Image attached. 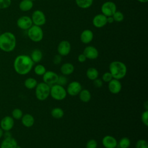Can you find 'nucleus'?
Segmentation results:
<instances>
[{
    "label": "nucleus",
    "instance_id": "3",
    "mask_svg": "<svg viewBox=\"0 0 148 148\" xmlns=\"http://www.w3.org/2000/svg\"><path fill=\"white\" fill-rule=\"evenodd\" d=\"M109 72L113 79L120 80L127 75V68L126 65L120 61H113L109 65Z\"/></svg>",
    "mask_w": 148,
    "mask_h": 148
},
{
    "label": "nucleus",
    "instance_id": "31",
    "mask_svg": "<svg viewBox=\"0 0 148 148\" xmlns=\"http://www.w3.org/2000/svg\"><path fill=\"white\" fill-rule=\"evenodd\" d=\"M23 116V111L19 108H15L12 112V117L14 120H21Z\"/></svg>",
    "mask_w": 148,
    "mask_h": 148
},
{
    "label": "nucleus",
    "instance_id": "26",
    "mask_svg": "<svg viewBox=\"0 0 148 148\" xmlns=\"http://www.w3.org/2000/svg\"><path fill=\"white\" fill-rule=\"evenodd\" d=\"M51 116L56 119H60L64 116V112L63 109L59 107H56L51 110Z\"/></svg>",
    "mask_w": 148,
    "mask_h": 148
},
{
    "label": "nucleus",
    "instance_id": "36",
    "mask_svg": "<svg viewBox=\"0 0 148 148\" xmlns=\"http://www.w3.org/2000/svg\"><path fill=\"white\" fill-rule=\"evenodd\" d=\"M12 4V0H0V9L8 8Z\"/></svg>",
    "mask_w": 148,
    "mask_h": 148
},
{
    "label": "nucleus",
    "instance_id": "8",
    "mask_svg": "<svg viewBox=\"0 0 148 148\" xmlns=\"http://www.w3.org/2000/svg\"><path fill=\"white\" fill-rule=\"evenodd\" d=\"M101 10L102 14L105 16H112L117 10V6L115 3L113 2L106 1L102 5Z\"/></svg>",
    "mask_w": 148,
    "mask_h": 148
},
{
    "label": "nucleus",
    "instance_id": "28",
    "mask_svg": "<svg viewBox=\"0 0 148 148\" xmlns=\"http://www.w3.org/2000/svg\"><path fill=\"white\" fill-rule=\"evenodd\" d=\"M76 5L81 9H87L91 6L93 0H75Z\"/></svg>",
    "mask_w": 148,
    "mask_h": 148
},
{
    "label": "nucleus",
    "instance_id": "35",
    "mask_svg": "<svg viewBox=\"0 0 148 148\" xmlns=\"http://www.w3.org/2000/svg\"><path fill=\"white\" fill-rule=\"evenodd\" d=\"M141 121L142 123L146 126H148V110H145L141 114Z\"/></svg>",
    "mask_w": 148,
    "mask_h": 148
},
{
    "label": "nucleus",
    "instance_id": "2",
    "mask_svg": "<svg viewBox=\"0 0 148 148\" xmlns=\"http://www.w3.org/2000/svg\"><path fill=\"white\" fill-rule=\"evenodd\" d=\"M17 44L16 36L11 32H4L0 35V50L6 53L13 51Z\"/></svg>",
    "mask_w": 148,
    "mask_h": 148
},
{
    "label": "nucleus",
    "instance_id": "4",
    "mask_svg": "<svg viewBox=\"0 0 148 148\" xmlns=\"http://www.w3.org/2000/svg\"><path fill=\"white\" fill-rule=\"evenodd\" d=\"M50 86L46 83L40 82L37 84L35 88V97L39 101H43L50 96Z\"/></svg>",
    "mask_w": 148,
    "mask_h": 148
},
{
    "label": "nucleus",
    "instance_id": "1",
    "mask_svg": "<svg viewBox=\"0 0 148 148\" xmlns=\"http://www.w3.org/2000/svg\"><path fill=\"white\" fill-rule=\"evenodd\" d=\"M34 62L29 56L26 54L18 55L14 60L13 68L18 75H25L29 73L34 66Z\"/></svg>",
    "mask_w": 148,
    "mask_h": 148
},
{
    "label": "nucleus",
    "instance_id": "30",
    "mask_svg": "<svg viewBox=\"0 0 148 148\" xmlns=\"http://www.w3.org/2000/svg\"><path fill=\"white\" fill-rule=\"evenodd\" d=\"M34 73L38 76H43L46 71L45 66L42 64H37L34 68Z\"/></svg>",
    "mask_w": 148,
    "mask_h": 148
},
{
    "label": "nucleus",
    "instance_id": "27",
    "mask_svg": "<svg viewBox=\"0 0 148 148\" xmlns=\"http://www.w3.org/2000/svg\"><path fill=\"white\" fill-rule=\"evenodd\" d=\"M38 84L37 80L34 77H28L27 78L24 82V86L25 88L29 90H32L35 88Z\"/></svg>",
    "mask_w": 148,
    "mask_h": 148
},
{
    "label": "nucleus",
    "instance_id": "14",
    "mask_svg": "<svg viewBox=\"0 0 148 148\" xmlns=\"http://www.w3.org/2000/svg\"><path fill=\"white\" fill-rule=\"evenodd\" d=\"M83 53L85 55L87 59L89 60H95L99 56L98 50L93 46H86L84 48Z\"/></svg>",
    "mask_w": 148,
    "mask_h": 148
},
{
    "label": "nucleus",
    "instance_id": "10",
    "mask_svg": "<svg viewBox=\"0 0 148 148\" xmlns=\"http://www.w3.org/2000/svg\"><path fill=\"white\" fill-rule=\"evenodd\" d=\"M58 75L52 71H46L42 76L43 82L50 86L57 83Z\"/></svg>",
    "mask_w": 148,
    "mask_h": 148
},
{
    "label": "nucleus",
    "instance_id": "29",
    "mask_svg": "<svg viewBox=\"0 0 148 148\" xmlns=\"http://www.w3.org/2000/svg\"><path fill=\"white\" fill-rule=\"evenodd\" d=\"M131 145V140L127 137H123L117 142V147L119 148H128Z\"/></svg>",
    "mask_w": 148,
    "mask_h": 148
},
{
    "label": "nucleus",
    "instance_id": "46",
    "mask_svg": "<svg viewBox=\"0 0 148 148\" xmlns=\"http://www.w3.org/2000/svg\"><path fill=\"white\" fill-rule=\"evenodd\" d=\"M31 1H32V2H34V1H36V0H31Z\"/></svg>",
    "mask_w": 148,
    "mask_h": 148
},
{
    "label": "nucleus",
    "instance_id": "17",
    "mask_svg": "<svg viewBox=\"0 0 148 148\" xmlns=\"http://www.w3.org/2000/svg\"><path fill=\"white\" fill-rule=\"evenodd\" d=\"M107 23V17L103 14H98L92 18V24L96 28H102Z\"/></svg>",
    "mask_w": 148,
    "mask_h": 148
},
{
    "label": "nucleus",
    "instance_id": "39",
    "mask_svg": "<svg viewBox=\"0 0 148 148\" xmlns=\"http://www.w3.org/2000/svg\"><path fill=\"white\" fill-rule=\"evenodd\" d=\"M62 61V56H60V54H57L56 55L54 58H53V63L56 65H58Z\"/></svg>",
    "mask_w": 148,
    "mask_h": 148
},
{
    "label": "nucleus",
    "instance_id": "19",
    "mask_svg": "<svg viewBox=\"0 0 148 148\" xmlns=\"http://www.w3.org/2000/svg\"><path fill=\"white\" fill-rule=\"evenodd\" d=\"M94 38L93 32L88 29L83 30L80 36V41L84 44H88L90 43Z\"/></svg>",
    "mask_w": 148,
    "mask_h": 148
},
{
    "label": "nucleus",
    "instance_id": "47",
    "mask_svg": "<svg viewBox=\"0 0 148 148\" xmlns=\"http://www.w3.org/2000/svg\"><path fill=\"white\" fill-rule=\"evenodd\" d=\"M1 30H0V35H1Z\"/></svg>",
    "mask_w": 148,
    "mask_h": 148
},
{
    "label": "nucleus",
    "instance_id": "7",
    "mask_svg": "<svg viewBox=\"0 0 148 148\" xmlns=\"http://www.w3.org/2000/svg\"><path fill=\"white\" fill-rule=\"evenodd\" d=\"M31 20L34 25L38 26H42L46 22V18L45 13L40 10H35L31 16Z\"/></svg>",
    "mask_w": 148,
    "mask_h": 148
},
{
    "label": "nucleus",
    "instance_id": "42",
    "mask_svg": "<svg viewBox=\"0 0 148 148\" xmlns=\"http://www.w3.org/2000/svg\"><path fill=\"white\" fill-rule=\"evenodd\" d=\"M114 19L112 16H108L107 17V23L109 24H112L114 22Z\"/></svg>",
    "mask_w": 148,
    "mask_h": 148
},
{
    "label": "nucleus",
    "instance_id": "32",
    "mask_svg": "<svg viewBox=\"0 0 148 148\" xmlns=\"http://www.w3.org/2000/svg\"><path fill=\"white\" fill-rule=\"evenodd\" d=\"M114 19V21L116 22H121L124 18V16L123 13L120 11H116L114 14L112 16Z\"/></svg>",
    "mask_w": 148,
    "mask_h": 148
},
{
    "label": "nucleus",
    "instance_id": "22",
    "mask_svg": "<svg viewBox=\"0 0 148 148\" xmlns=\"http://www.w3.org/2000/svg\"><path fill=\"white\" fill-rule=\"evenodd\" d=\"M34 3L31 0H21L18 5L19 9L23 12H28L32 9Z\"/></svg>",
    "mask_w": 148,
    "mask_h": 148
},
{
    "label": "nucleus",
    "instance_id": "16",
    "mask_svg": "<svg viewBox=\"0 0 148 148\" xmlns=\"http://www.w3.org/2000/svg\"><path fill=\"white\" fill-rule=\"evenodd\" d=\"M102 144L105 148H116L117 147V140L114 136L108 135L103 137Z\"/></svg>",
    "mask_w": 148,
    "mask_h": 148
},
{
    "label": "nucleus",
    "instance_id": "38",
    "mask_svg": "<svg viewBox=\"0 0 148 148\" xmlns=\"http://www.w3.org/2000/svg\"><path fill=\"white\" fill-rule=\"evenodd\" d=\"M112 79L113 78L109 72H105L102 76V80L105 83H109Z\"/></svg>",
    "mask_w": 148,
    "mask_h": 148
},
{
    "label": "nucleus",
    "instance_id": "11",
    "mask_svg": "<svg viewBox=\"0 0 148 148\" xmlns=\"http://www.w3.org/2000/svg\"><path fill=\"white\" fill-rule=\"evenodd\" d=\"M16 24L20 29L28 30L33 25V23L30 17L28 16H22L17 19Z\"/></svg>",
    "mask_w": 148,
    "mask_h": 148
},
{
    "label": "nucleus",
    "instance_id": "13",
    "mask_svg": "<svg viewBox=\"0 0 148 148\" xmlns=\"http://www.w3.org/2000/svg\"><path fill=\"white\" fill-rule=\"evenodd\" d=\"M71 50V45L69 41L64 40L61 41L57 46V51L58 54L61 56H68Z\"/></svg>",
    "mask_w": 148,
    "mask_h": 148
},
{
    "label": "nucleus",
    "instance_id": "34",
    "mask_svg": "<svg viewBox=\"0 0 148 148\" xmlns=\"http://www.w3.org/2000/svg\"><path fill=\"white\" fill-rule=\"evenodd\" d=\"M135 148H148V143L145 139H139L136 142Z\"/></svg>",
    "mask_w": 148,
    "mask_h": 148
},
{
    "label": "nucleus",
    "instance_id": "23",
    "mask_svg": "<svg viewBox=\"0 0 148 148\" xmlns=\"http://www.w3.org/2000/svg\"><path fill=\"white\" fill-rule=\"evenodd\" d=\"M86 74L89 80L93 81L98 77L99 72L95 68L90 67L87 69Z\"/></svg>",
    "mask_w": 148,
    "mask_h": 148
},
{
    "label": "nucleus",
    "instance_id": "33",
    "mask_svg": "<svg viewBox=\"0 0 148 148\" xmlns=\"http://www.w3.org/2000/svg\"><path fill=\"white\" fill-rule=\"evenodd\" d=\"M68 83V79L66 77V76L65 75H58V80L56 84H58L60 86H65Z\"/></svg>",
    "mask_w": 148,
    "mask_h": 148
},
{
    "label": "nucleus",
    "instance_id": "18",
    "mask_svg": "<svg viewBox=\"0 0 148 148\" xmlns=\"http://www.w3.org/2000/svg\"><path fill=\"white\" fill-rule=\"evenodd\" d=\"M18 145L17 140L12 136L4 138L0 145V148H16Z\"/></svg>",
    "mask_w": 148,
    "mask_h": 148
},
{
    "label": "nucleus",
    "instance_id": "12",
    "mask_svg": "<svg viewBox=\"0 0 148 148\" xmlns=\"http://www.w3.org/2000/svg\"><path fill=\"white\" fill-rule=\"evenodd\" d=\"M14 120L10 116L3 117L0 121V127L5 131H10L14 127Z\"/></svg>",
    "mask_w": 148,
    "mask_h": 148
},
{
    "label": "nucleus",
    "instance_id": "41",
    "mask_svg": "<svg viewBox=\"0 0 148 148\" xmlns=\"http://www.w3.org/2000/svg\"><path fill=\"white\" fill-rule=\"evenodd\" d=\"M86 60H87V58L83 53L79 54L77 57V60L79 62H81V63L84 62L86 61Z\"/></svg>",
    "mask_w": 148,
    "mask_h": 148
},
{
    "label": "nucleus",
    "instance_id": "15",
    "mask_svg": "<svg viewBox=\"0 0 148 148\" xmlns=\"http://www.w3.org/2000/svg\"><path fill=\"white\" fill-rule=\"evenodd\" d=\"M122 88V85L120 80L116 79H112L108 83L109 91L113 94H119Z\"/></svg>",
    "mask_w": 148,
    "mask_h": 148
},
{
    "label": "nucleus",
    "instance_id": "25",
    "mask_svg": "<svg viewBox=\"0 0 148 148\" xmlns=\"http://www.w3.org/2000/svg\"><path fill=\"white\" fill-rule=\"evenodd\" d=\"M78 95L80 100L83 102H88L91 98V92L87 89H82Z\"/></svg>",
    "mask_w": 148,
    "mask_h": 148
},
{
    "label": "nucleus",
    "instance_id": "24",
    "mask_svg": "<svg viewBox=\"0 0 148 148\" xmlns=\"http://www.w3.org/2000/svg\"><path fill=\"white\" fill-rule=\"evenodd\" d=\"M30 57L34 63H39L42 59L43 53L39 49H34L31 53Z\"/></svg>",
    "mask_w": 148,
    "mask_h": 148
},
{
    "label": "nucleus",
    "instance_id": "9",
    "mask_svg": "<svg viewBox=\"0 0 148 148\" xmlns=\"http://www.w3.org/2000/svg\"><path fill=\"white\" fill-rule=\"evenodd\" d=\"M82 84L77 81H72L70 82L66 87L67 94L74 97L77 95L82 90Z\"/></svg>",
    "mask_w": 148,
    "mask_h": 148
},
{
    "label": "nucleus",
    "instance_id": "43",
    "mask_svg": "<svg viewBox=\"0 0 148 148\" xmlns=\"http://www.w3.org/2000/svg\"><path fill=\"white\" fill-rule=\"evenodd\" d=\"M3 132L4 131L2 130V128L0 127V139L2 138V136H3Z\"/></svg>",
    "mask_w": 148,
    "mask_h": 148
},
{
    "label": "nucleus",
    "instance_id": "44",
    "mask_svg": "<svg viewBox=\"0 0 148 148\" xmlns=\"http://www.w3.org/2000/svg\"><path fill=\"white\" fill-rule=\"evenodd\" d=\"M137 1L140 3H146L148 1V0H137Z\"/></svg>",
    "mask_w": 148,
    "mask_h": 148
},
{
    "label": "nucleus",
    "instance_id": "6",
    "mask_svg": "<svg viewBox=\"0 0 148 148\" xmlns=\"http://www.w3.org/2000/svg\"><path fill=\"white\" fill-rule=\"evenodd\" d=\"M27 35L32 42H39L43 39V31L40 26L33 24L28 29Z\"/></svg>",
    "mask_w": 148,
    "mask_h": 148
},
{
    "label": "nucleus",
    "instance_id": "45",
    "mask_svg": "<svg viewBox=\"0 0 148 148\" xmlns=\"http://www.w3.org/2000/svg\"><path fill=\"white\" fill-rule=\"evenodd\" d=\"M16 148H22L21 146H18V145H17V146L16 147Z\"/></svg>",
    "mask_w": 148,
    "mask_h": 148
},
{
    "label": "nucleus",
    "instance_id": "40",
    "mask_svg": "<svg viewBox=\"0 0 148 148\" xmlns=\"http://www.w3.org/2000/svg\"><path fill=\"white\" fill-rule=\"evenodd\" d=\"M93 84L95 87L100 88L103 85V81L101 79H96L94 80H93Z\"/></svg>",
    "mask_w": 148,
    "mask_h": 148
},
{
    "label": "nucleus",
    "instance_id": "20",
    "mask_svg": "<svg viewBox=\"0 0 148 148\" xmlns=\"http://www.w3.org/2000/svg\"><path fill=\"white\" fill-rule=\"evenodd\" d=\"M21 121L22 124L24 127L27 128H30L34 125L35 123V119L32 114L29 113H26L23 114L21 119Z\"/></svg>",
    "mask_w": 148,
    "mask_h": 148
},
{
    "label": "nucleus",
    "instance_id": "5",
    "mask_svg": "<svg viewBox=\"0 0 148 148\" xmlns=\"http://www.w3.org/2000/svg\"><path fill=\"white\" fill-rule=\"evenodd\" d=\"M50 95L56 101H62L66 97V90L64 86L55 84L50 86Z\"/></svg>",
    "mask_w": 148,
    "mask_h": 148
},
{
    "label": "nucleus",
    "instance_id": "21",
    "mask_svg": "<svg viewBox=\"0 0 148 148\" xmlns=\"http://www.w3.org/2000/svg\"><path fill=\"white\" fill-rule=\"evenodd\" d=\"M75 70L74 65L70 62L64 63L60 67V71L62 75L68 76L71 75Z\"/></svg>",
    "mask_w": 148,
    "mask_h": 148
},
{
    "label": "nucleus",
    "instance_id": "48",
    "mask_svg": "<svg viewBox=\"0 0 148 148\" xmlns=\"http://www.w3.org/2000/svg\"><path fill=\"white\" fill-rule=\"evenodd\" d=\"M116 148H119V147H116Z\"/></svg>",
    "mask_w": 148,
    "mask_h": 148
},
{
    "label": "nucleus",
    "instance_id": "37",
    "mask_svg": "<svg viewBox=\"0 0 148 148\" xmlns=\"http://www.w3.org/2000/svg\"><path fill=\"white\" fill-rule=\"evenodd\" d=\"M98 143L95 139H91L88 140L86 145V148H97Z\"/></svg>",
    "mask_w": 148,
    "mask_h": 148
}]
</instances>
